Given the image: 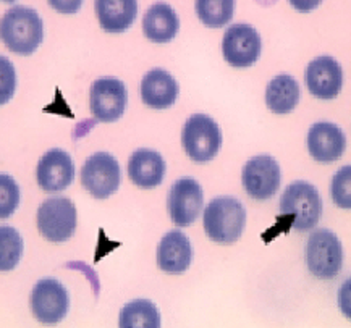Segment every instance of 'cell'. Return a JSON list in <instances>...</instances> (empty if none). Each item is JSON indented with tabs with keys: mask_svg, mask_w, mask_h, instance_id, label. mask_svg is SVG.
I'll return each mask as SVG.
<instances>
[{
	"mask_svg": "<svg viewBox=\"0 0 351 328\" xmlns=\"http://www.w3.org/2000/svg\"><path fill=\"white\" fill-rule=\"evenodd\" d=\"M3 44L16 55L29 57L44 40V23L39 13L28 7H12L0 25Z\"/></svg>",
	"mask_w": 351,
	"mask_h": 328,
	"instance_id": "cell-1",
	"label": "cell"
},
{
	"mask_svg": "<svg viewBox=\"0 0 351 328\" xmlns=\"http://www.w3.org/2000/svg\"><path fill=\"white\" fill-rule=\"evenodd\" d=\"M204 231L217 244H233L246 227V209L237 197L219 196L209 202L202 215Z\"/></svg>",
	"mask_w": 351,
	"mask_h": 328,
	"instance_id": "cell-2",
	"label": "cell"
},
{
	"mask_svg": "<svg viewBox=\"0 0 351 328\" xmlns=\"http://www.w3.org/2000/svg\"><path fill=\"white\" fill-rule=\"evenodd\" d=\"M278 209L282 214L293 215V230L301 233L309 231L322 217V197L316 186L298 179L285 188Z\"/></svg>",
	"mask_w": 351,
	"mask_h": 328,
	"instance_id": "cell-3",
	"label": "cell"
},
{
	"mask_svg": "<svg viewBox=\"0 0 351 328\" xmlns=\"http://www.w3.org/2000/svg\"><path fill=\"white\" fill-rule=\"evenodd\" d=\"M182 144L186 155L196 164L214 160L222 147V131L217 121L206 114H195L184 123Z\"/></svg>",
	"mask_w": 351,
	"mask_h": 328,
	"instance_id": "cell-4",
	"label": "cell"
},
{
	"mask_svg": "<svg viewBox=\"0 0 351 328\" xmlns=\"http://www.w3.org/2000/svg\"><path fill=\"white\" fill-rule=\"evenodd\" d=\"M306 265L321 280H334L343 265V246L332 230L319 228L306 244Z\"/></svg>",
	"mask_w": 351,
	"mask_h": 328,
	"instance_id": "cell-5",
	"label": "cell"
},
{
	"mask_svg": "<svg viewBox=\"0 0 351 328\" xmlns=\"http://www.w3.org/2000/svg\"><path fill=\"white\" fill-rule=\"evenodd\" d=\"M120 183V164L109 152H96L88 157L81 168V184L94 199H109L119 191Z\"/></svg>",
	"mask_w": 351,
	"mask_h": 328,
	"instance_id": "cell-6",
	"label": "cell"
},
{
	"mask_svg": "<svg viewBox=\"0 0 351 328\" xmlns=\"http://www.w3.org/2000/svg\"><path fill=\"white\" fill-rule=\"evenodd\" d=\"M38 230L49 242L71 240L76 230V207L69 197H51L39 205Z\"/></svg>",
	"mask_w": 351,
	"mask_h": 328,
	"instance_id": "cell-7",
	"label": "cell"
},
{
	"mask_svg": "<svg viewBox=\"0 0 351 328\" xmlns=\"http://www.w3.org/2000/svg\"><path fill=\"white\" fill-rule=\"evenodd\" d=\"M128 105V91L123 81L104 76L91 84L89 107L91 114L102 123H114L123 116Z\"/></svg>",
	"mask_w": 351,
	"mask_h": 328,
	"instance_id": "cell-8",
	"label": "cell"
},
{
	"mask_svg": "<svg viewBox=\"0 0 351 328\" xmlns=\"http://www.w3.org/2000/svg\"><path fill=\"white\" fill-rule=\"evenodd\" d=\"M263 40L258 29L246 23L228 26L222 39L223 58L235 68H250L259 60Z\"/></svg>",
	"mask_w": 351,
	"mask_h": 328,
	"instance_id": "cell-9",
	"label": "cell"
},
{
	"mask_svg": "<svg viewBox=\"0 0 351 328\" xmlns=\"http://www.w3.org/2000/svg\"><path fill=\"white\" fill-rule=\"evenodd\" d=\"M31 309L40 323L62 322L70 309V294L56 278H43L34 285L31 293Z\"/></svg>",
	"mask_w": 351,
	"mask_h": 328,
	"instance_id": "cell-10",
	"label": "cell"
},
{
	"mask_svg": "<svg viewBox=\"0 0 351 328\" xmlns=\"http://www.w3.org/2000/svg\"><path fill=\"white\" fill-rule=\"evenodd\" d=\"M241 181L247 196L267 201L276 196L282 183V170L272 155H256L243 167Z\"/></svg>",
	"mask_w": 351,
	"mask_h": 328,
	"instance_id": "cell-11",
	"label": "cell"
},
{
	"mask_svg": "<svg viewBox=\"0 0 351 328\" xmlns=\"http://www.w3.org/2000/svg\"><path fill=\"white\" fill-rule=\"evenodd\" d=\"M204 192L195 178H178L169 190L167 209L170 220L180 228L193 225L201 215Z\"/></svg>",
	"mask_w": 351,
	"mask_h": 328,
	"instance_id": "cell-12",
	"label": "cell"
},
{
	"mask_svg": "<svg viewBox=\"0 0 351 328\" xmlns=\"http://www.w3.org/2000/svg\"><path fill=\"white\" fill-rule=\"evenodd\" d=\"M304 81L314 97L319 101H332L343 88V68L334 57L321 55L309 62Z\"/></svg>",
	"mask_w": 351,
	"mask_h": 328,
	"instance_id": "cell-13",
	"label": "cell"
},
{
	"mask_svg": "<svg viewBox=\"0 0 351 328\" xmlns=\"http://www.w3.org/2000/svg\"><path fill=\"white\" fill-rule=\"evenodd\" d=\"M75 164L69 152L51 149L40 157L36 168L39 188L46 192L64 191L73 183Z\"/></svg>",
	"mask_w": 351,
	"mask_h": 328,
	"instance_id": "cell-14",
	"label": "cell"
},
{
	"mask_svg": "<svg viewBox=\"0 0 351 328\" xmlns=\"http://www.w3.org/2000/svg\"><path fill=\"white\" fill-rule=\"evenodd\" d=\"M306 144L311 157L319 164H332L341 159L346 149V136L340 127L328 121L314 123L308 131Z\"/></svg>",
	"mask_w": 351,
	"mask_h": 328,
	"instance_id": "cell-15",
	"label": "cell"
},
{
	"mask_svg": "<svg viewBox=\"0 0 351 328\" xmlns=\"http://www.w3.org/2000/svg\"><path fill=\"white\" fill-rule=\"evenodd\" d=\"M193 262L190 238L180 230L165 233L157 248V265L169 275H182Z\"/></svg>",
	"mask_w": 351,
	"mask_h": 328,
	"instance_id": "cell-16",
	"label": "cell"
},
{
	"mask_svg": "<svg viewBox=\"0 0 351 328\" xmlns=\"http://www.w3.org/2000/svg\"><path fill=\"white\" fill-rule=\"evenodd\" d=\"M180 94L177 79L164 68H152L141 79V101L154 110H165L175 105Z\"/></svg>",
	"mask_w": 351,
	"mask_h": 328,
	"instance_id": "cell-17",
	"label": "cell"
},
{
	"mask_svg": "<svg viewBox=\"0 0 351 328\" xmlns=\"http://www.w3.org/2000/svg\"><path fill=\"white\" fill-rule=\"evenodd\" d=\"M165 160L157 151L138 149L130 155L128 178L143 190H154L165 178Z\"/></svg>",
	"mask_w": 351,
	"mask_h": 328,
	"instance_id": "cell-18",
	"label": "cell"
},
{
	"mask_svg": "<svg viewBox=\"0 0 351 328\" xmlns=\"http://www.w3.org/2000/svg\"><path fill=\"white\" fill-rule=\"evenodd\" d=\"M94 8L99 26L110 34L128 31L138 16V3L134 0H99Z\"/></svg>",
	"mask_w": 351,
	"mask_h": 328,
	"instance_id": "cell-19",
	"label": "cell"
},
{
	"mask_svg": "<svg viewBox=\"0 0 351 328\" xmlns=\"http://www.w3.org/2000/svg\"><path fill=\"white\" fill-rule=\"evenodd\" d=\"M180 20L177 12L169 3L157 2L149 7L143 18V33L151 42L167 44L177 38Z\"/></svg>",
	"mask_w": 351,
	"mask_h": 328,
	"instance_id": "cell-20",
	"label": "cell"
},
{
	"mask_svg": "<svg viewBox=\"0 0 351 328\" xmlns=\"http://www.w3.org/2000/svg\"><path fill=\"white\" fill-rule=\"evenodd\" d=\"M301 99L298 81L291 75H277L269 81L265 89V104L277 115L291 114Z\"/></svg>",
	"mask_w": 351,
	"mask_h": 328,
	"instance_id": "cell-21",
	"label": "cell"
},
{
	"mask_svg": "<svg viewBox=\"0 0 351 328\" xmlns=\"http://www.w3.org/2000/svg\"><path fill=\"white\" fill-rule=\"evenodd\" d=\"M119 325L121 328H159L160 312L149 299H133L121 307Z\"/></svg>",
	"mask_w": 351,
	"mask_h": 328,
	"instance_id": "cell-22",
	"label": "cell"
},
{
	"mask_svg": "<svg viewBox=\"0 0 351 328\" xmlns=\"http://www.w3.org/2000/svg\"><path fill=\"white\" fill-rule=\"evenodd\" d=\"M195 7L197 18L208 28H223L235 13L233 0H197Z\"/></svg>",
	"mask_w": 351,
	"mask_h": 328,
	"instance_id": "cell-23",
	"label": "cell"
},
{
	"mask_svg": "<svg viewBox=\"0 0 351 328\" xmlns=\"http://www.w3.org/2000/svg\"><path fill=\"white\" fill-rule=\"evenodd\" d=\"M23 255V238L12 227L0 228V270L10 272Z\"/></svg>",
	"mask_w": 351,
	"mask_h": 328,
	"instance_id": "cell-24",
	"label": "cell"
},
{
	"mask_svg": "<svg viewBox=\"0 0 351 328\" xmlns=\"http://www.w3.org/2000/svg\"><path fill=\"white\" fill-rule=\"evenodd\" d=\"M21 201L18 183L8 175H0V218H8L15 214Z\"/></svg>",
	"mask_w": 351,
	"mask_h": 328,
	"instance_id": "cell-25",
	"label": "cell"
},
{
	"mask_svg": "<svg viewBox=\"0 0 351 328\" xmlns=\"http://www.w3.org/2000/svg\"><path fill=\"white\" fill-rule=\"evenodd\" d=\"M351 167L345 165L334 175L330 196L340 209H351Z\"/></svg>",
	"mask_w": 351,
	"mask_h": 328,
	"instance_id": "cell-26",
	"label": "cell"
},
{
	"mask_svg": "<svg viewBox=\"0 0 351 328\" xmlns=\"http://www.w3.org/2000/svg\"><path fill=\"white\" fill-rule=\"evenodd\" d=\"M0 60H2V96H0V102L7 104L13 97V92H15L16 76L15 68H13V65L5 57H2Z\"/></svg>",
	"mask_w": 351,
	"mask_h": 328,
	"instance_id": "cell-27",
	"label": "cell"
},
{
	"mask_svg": "<svg viewBox=\"0 0 351 328\" xmlns=\"http://www.w3.org/2000/svg\"><path fill=\"white\" fill-rule=\"evenodd\" d=\"M293 215L290 214H282V217H278V225L277 227L271 228V230H267V233H264L263 235V240L265 241V244H269V241L272 240L274 236H277L278 231H283L285 235H288V231H290L291 225H293Z\"/></svg>",
	"mask_w": 351,
	"mask_h": 328,
	"instance_id": "cell-28",
	"label": "cell"
}]
</instances>
